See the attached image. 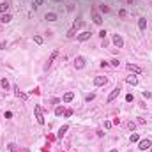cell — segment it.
Segmentation results:
<instances>
[{
	"label": "cell",
	"instance_id": "obj_25",
	"mask_svg": "<svg viewBox=\"0 0 152 152\" xmlns=\"http://www.w3.org/2000/svg\"><path fill=\"white\" fill-rule=\"evenodd\" d=\"M9 150H12V152H20V149H18V145H14V143H9Z\"/></svg>",
	"mask_w": 152,
	"mask_h": 152
},
{
	"label": "cell",
	"instance_id": "obj_40",
	"mask_svg": "<svg viewBox=\"0 0 152 152\" xmlns=\"http://www.w3.org/2000/svg\"><path fill=\"white\" fill-rule=\"evenodd\" d=\"M55 2H59V0H55Z\"/></svg>",
	"mask_w": 152,
	"mask_h": 152
},
{
	"label": "cell",
	"instance_id": "obj_11",
	"mask_svg": "<svg viewBox=\"0 0 152 152\" xmlns=\"http://www.w3.org/2000/svg\"><path fill=\"white\" fill-rule=\"evenodd\" d=\"M92 21H94L96 25H101V23H103V18H101V14H97V12L94 11V12H92Z\"/></svg>",
	"mask_w": 152,
	"mask_h": 152
},
{
	"label": "cell",
	"instance_id": "obj_24",
	"mask_svg": "<svg viewBox=\"0 0 152 152\" xmlns=\"http://www.w3.org/2000/svg\"><path fill=\"white\" fill-rule=\"evenodd\" d=\"M42 37H41V35H34V42H35V44H42Z\"/></svg>",
	"mask_w": 152,
	"mask_h": 152
},
{
	"label": "cell",
	"instance_id": "obj_37",
	"mask_svg": "<svg viewBox=\"0 0 152 152\" xmlns=\"http://www.w3.org/2000/svg\"><path fill=\"white\" fill-rule=\"evenodd\" d=\"M5 46H7V42L4 41V42H0V50H5Z\"/></svg>",
	"mask_w": 152,
	"mask_h": 152
},
{
	"label": "cell",
	"instance_id": "obj_2",
	"mask_svg": "<svg viewBox=\"0 0 152 152\" xmlns=\"http://www.w3.org/2000/svg\"><path fill=\"white\" fill-rule=\"evenodd\" d=\"M112 41H113V46H115V48H122V46H124V39H122L120 34H115L112 37Z\"/></svg>",
	"mask_w": 152,
	"mask_h": 152
},
{
	"label": "cell",
	"instance_id": "obj_39",
	"mask_svg": "<svg viewBox=\"0 0 152 152\" xmlns=\"http://www.w3.org/2000/svg\"><path fill=\"white\" fill-rule=\"evenodd\" d=\"M150 152H152V147H150Z\"/></svg>",
	"mask_w": 152,
	"mask_h": 152
},
{
	"label": "cell",
	"instance_id": "obj_36",
	"mask_svg": "<svg viewBox=\"0 0 152 152\" xmlns=\"http://www.w3.org/2000/svg\"><path fill=\"white\" fill-rule=\"evenodd\" d=\"M150 96H152L150 92H147V90H143V97H147V99H149V97H150Z\"/></svg>",
	"mask_w": 152,
	"mask_h": 152
},
{
	"label": "cell",
	"instance_id": "obj_20",
	"mask_svg": "<svg viewBox=\"0 0 152 152\" xmlns=\"http://www.w3.org/2000/svg\"><path fill=\"white\" fill-rule=\"evenodd\" d=\"M67 129H69V126H64V127H60V129H59V134H57V136H59V138H62V136H64V134L67 133Z\"/></svg>",
	"mask_w": 152,
	"mask_h": 152
},
{
	"label": "cell",
	"instance_id": "obj_33",
	"mask_svg": "<svg viewBox=\"0 0 152 152\" xmlns=\"http://www.w3.org/2000/svg\"><path fill=\"white\" fill-rule=\"evenodd\" d=\"M138 124H142V126H143V124H147V120H145L143 117H138Z\"/></svg>",
	"mask_w": 152,
	"mask_h": 152
},
{
	"label": "cell",
	"instance_id": "obj_14",
	"mask_svg": "<svg viewBox=\"0 0 152 152\" xmlns=\"http://www.w3.org/2000/svg\"><path fill=\"white\" fill-rule=\"evenodd\" d=\"M138 28L142 32L147 28V18H140V20H138Z\"/></svg>",
	"mask_w": 152,
	"mask_h": 152
},
{
	"label": "cell",
	"instance_id": "obj_6",
	"mask_svg": "<svg viewBox=\"0 0 152 152\" xmlns=\"http://www.w3.org/2000/svg\"><path fill=\"white\" fill-rule=\"evenodd\" d=\"M90 32H87V30H83V32H80V34H78V35H76V39L80 41V42H85V41H89L90 39Z\"/></svg>",
	"mask_w": 152,
	"mask_h": 152
},
{
	"label": "cell",
	"instance_id": "obj_17",
	"mask_svg": "<svg viewBox=\"0 0 152 152\" xmlns=\"http://www.w3.org/2000/svg\"><path fill=\"white\" fill-rule=\"evenodd\" d=\"M7 9H9V4H7V2H2V4H0V14H5Z\"/></svg>",
	"mask_w": 152,
	"mask_h": 152
},
{
	"label": "cell",
	"instance_id": "obj_29",
	"mask_svg": "<svg viewBox=\"0 0 152 152\" xmlns=\"http://www.w3.org/2000/svg\"><path fill=\"white\" fill-rule=\"evenodd\" d=\"M106 34H108L106 30H99V37H101V39H104V37H106Z\"/></svg>",
	"mask_w": 152,
	"mask_h": 152
},
{
	"label": "cell",
	"instance_id": "obj_8",
	"mask_svg": "<svg viewBox=\"0 0 152 152\" xmlns=\"http://www.w3.org/2000/svg\"><path fill=\"white\" fill-rule=\"evenodd\" d=\"M126 67H127V71L134 73V74H140V73H142V67H140V66H136V64H127Z\"/></svg>",
	"mask_w": 152,
	"mask_h": 152
},
{
	"label": "cell",
	"instance_id": "obj_18",
	"mask_svg": "<svg viewBox=\"0 0 152 152\" xmlns=\"http://www.w3.org/2000/svg\"><path fill=\"white\" fill-rule=\"evenodd\" d=\"M129 142H131V143H136V142H140V134H138V133H133L131 136H129Z\"/></svg>",
	"mask_w": 152,
	"mask_h": 152
},
{
	"label": "cell",
	"instance_id": "obj_31",
	"mask_svg": "<svg viewBox=\"0 0 152 152\" xmlns=\"http://www.w3.org/2000/svg\"><path fill=\"white\" fill-rule=\"evenodd\" d=\"M127 127H129L131 131H134V127H136V124H134V122H129V124H127Z\"/></svg>",
	"mask_w": 152,
	"mask_h": 152
},
{
	"label": "cell",
	"instance_id": "obj_22",
	"mask_svg": "<svg viewBox=\"0 0 152 152\" xmlns=\"http://www.w3.org/2000/svg\"><path fill=\"white\" fill-rule=\"evenodd\" d=\"M110 66H113V67H119V66H120V60H119V59H112V60H110Z\"/></svg>",
	"mask_w": 152,
	"mask_h": 152
},
{
	"label": "cell",
	"instance_id": "obj_16",
	"mask_svg": "<svg viewBox=\"0 0 152 152\" xmlns=\"http://www.w3.org/2000/svg\"><path fill=\"white\" fill-rule=\"evenodd\" d=\"M126 83H127V85H136V83H138V78H136V76H127V78H126Z\"/></svg>",
	"mask_w": 152,
	"mask_h": 152
},
{
	"label": "cell",
	"instance_id": "obj_27",
	"mask_svg": "<svg viewBox=\"0 0 152 152\" xmlns=\"http://www.w3.org/2000/svg\"><path fill=\"white\" fill-rule=\"evenodd\" d=\"M39 5H42V0H34V9H37Z\"/></svg>",
	"mask_w": 152,
	"mask_h": 152
},
{
	"label": "cell",
	"instance_id": "obj_38",
	"mask_svg": "<svg viewBox=\"0 0 152 152\" xmlns=\"http://www.w3.org/2000/svg\"><path fill=\"white\" fill-rule=\"evenodd\" d=\"M110 152H119V150H117V149H113V150H110Z\"/></svg>",
	"mask_w": 152,
	"mask_h": 152
},
{
	"label": "cell",
	"instance_id": "obj_35",
	"mask_svg": "<svg viewBox=\"0 0 152 152\" xmlns=\"http://www.w3.org/2000/svg\"><path fill=\"white\" fill-rule=\"evenodd\" d=\"M64 115H66V117H71V115H73V110H66Z\"/></svg>",
	"mask_w": 152,
	"mask_h": 152
},
{
	"label": "cell",
	"instance_id": "obj_9",
	"mask_svg": "<svg viewBox=\"0 0 152 152\" xmlns=\"http://www.w3.org/2000/svg\"><path fill=\"white\" fill-rule=\"evenodd\" d=\"M57 57H59V50H53V51H51V55H50V59H48V62H46V69L51 66V62L55 60Z\"/></svg>",
	"mask_w": 152,
	"mask_h": 152
},
{
	"label": "cell",
	"instance_id": "obj_26",
	"mask_svg": "<svg viewBox=\"0 0 152 152\" xmlns=\"http://www.w3.org/2000/svg\"><path fill=\"white\" fill-rule=\"evenodd\" d=\"M83 25H85V21H83V20L74 21V27H76V28H80V27H83Z\"/></svg>",
	"mask_w": 152,
	"mask_h": 152
},
{
	"label": "cell",
	"instance_id": "obj_1",
	"mask_svg": "<svg viewBox=\"0 0 152 152\" xmlns=\"http://www.w3.org/2000/svg\"><path fill=\"white\" fill-rule=\"evenodd\" d=\"M34 113H35V120H37V124H44V115H42V108H41L39 104H35L34 106Z\"/></svg>",
	"mask_w": 152,
	"mask_h": 152
},
{
	"label": "cell",
	"instance_id": "obj_10",
	"mask_svg": "<svg viewBox=\"0 0 152 152\" xmlns=\"http://www.w3.org/2000/svg\"><path fill=\"white\" fill-rule=\"evenodd\" d=\"M14 96H16V97H20V99H23V101H27V99H28V94L20 92V89H14Z\"/></svg>",
	"mask_w": 152,
	"mask_h": 152
},
{
	"label": "cell",
	"instance_id": "obj_5",
	"mask_svg": "<svg viewBox=\"0 0 152 152\" xmlns=\"http://www.w3.org/2000/svg\"><path fill=\"white\" fill-rule=\"evenodd\" d=\"M108 83V78L106 76H96L94 78V85L96 87H103V85H106Z\"/></svg>",
	"mask_w": 152,
	"mask_h": 152
},
{
	"label": "cell",
	"instance_id": "obj_32",
	"mask_svg": "<svg viewBox=\"0 0 152 152\" xmlns=\"http://www.w3.org/2000/svg\"><path fill=\"white\" fill-rule=\"evenodd\" d=\"M101 11H103V12H108V11H110V7H108V5H104V4H103V5H101Z\"/></svg>",
	"mask_w": 152,
	"mask_h": 152
},
{
	"label": "cell",
	"instance_id": "obj_3",
	"mask_svg": "<svg viewBox=\"0 0 152 152\" xmlns=\"http://www.w3.org/2000/svg\"><path fill=\"white\" fill-rule=\"evenodd\" d=\"M120 90H122L120 87H115V89L112 90V94L108 96V99H106V103H113L115 99H117V97H119V94H120Z\"/></svg>",
	"mask_w": 152,
	"mask_h": 152
},
{
	"label": "cell",
	"instance_id": "obj_23",
	"mask_svg": "<svg viewBox=\"0 0 152 152\" xmlns=\"http://www.w3.org/2000/svg\"><path fill=\"white\" fill-rule=\"evenodd\" d=\"M66 35H67V37H74V35H76V27H73V28H71L69 32H67Z\"/></svg>",
	"mask_w": 152,
	"mask_h": 152
},
{
	"label": "cell",
	"instance_id": "obj_4",
	"mask_svg": "<svg viewBox=\"0 0 152 152\" xmlns=\"http://www.w3.org/2000/svg\"><path fill=\"white\" fill-rule=\"evenodd\" d=\"M83 67H85V57L78 55L74 59V69H83Z\"/></svg>",
	"mask_w": 152,
	"mask_h": 152
},
{
	"label": "cell",
	"instance_id": "obj_28",
	"mask_svg": "<svg viewBox=\"0 0 152 152\" xmlns=\"http://www.w3.org/2000/svg\"><path fill=\"white\" fill-rule=\"evenodd\" d=\"M94 97H96V94H87V96H85V101H92Z\"/></svg>",
	"mask_w": 152,
	"mask_h": 152
},
{
	"label": "cell",
	"instance_id": "obj_34",
	"mask_svg": "<svg viewBox=\"0 0 152 152\" xmlns=\"http://www.w3.org/2000/svg\"><path fill=\"white\" fill-rule=\"evenodd\" d=\"M126 101H127V103L133 101V94H127V96H126Z\"/></svg>",
	"mask_w": 152,
	"mask_h": 152
},
{
	"label": "cell",
	"instance_id": "obj_13",
	"mask_svg": "<svg viewBox=\"0 0 152 152\" xmlns=\"http://www.w3.org/2000/svg\"><path fill=\"white\" fill-rule=\"evenodd\" d=\"M44 20H48V21H57V20H59V16H57V12H46V14H44Z\"/></svg>",
	"mask_w": 152,
	"mask_h": 152
},
{
	"label": "cell",
	"instance_id": "obj_15",
	"mask_svg": "<svg viewBox=\"0 0 152 152\" xmlns=\"http://www.w3.org/2000/svg\"><path fill=\"white\" fill-rule=\"evenodd\" d=\"M11 20H12V16H11L9 12H5V14H2V18H0V21L5 25V23H11Z\"/></svg>",
	"mask_w": 152,
	"mask_h": 152
},
{
	"label": "cell",
	"instance_id": "obj_19",
	"mask_svg": "<svg viewBox=\"0 0 152 152\" xmlns=\"http://www.w3.org/2000/svg\"><path fill=\"white\" fill-rule=\"evenodd\" d=\"M0 85H2L4 90H9V81H7V78H2L0 80Z\"/></svg>",
	"mask_w": 152,
	"mask_h": 152
},
{
	"label": "cell",
	"instance_id": "obj_21",
	"mask_svg": "<svg viewBox=\"0 0 152 152\" xmlns=\"http://www.w3.org/2000/svg\"><path fill=\"white\" fill-rule=\"evenodd\" d=\"M64 112H66V110H64V106H57V108H55V115H57V117H60Z\"/></svg>",
	"mask_w": 152,
	"mask_h": 152
},
{
	"label": "cell",
	"instance_id": "obj_30",
	"mask_svg": "<svg viewBox=\"0 0 152 152\" xmlns=\"http://www.w3.org/2000/svg\"><path fill=\"white\" fill-rule=\"evenodd\" d=\"M112 126H113V122H110V120H106V122H104V127H106V129H110Z\"/></svg>",
	"mask_w": 152,
	"mask_h": 152
},
{
	"label": "cell",
	"instance_id": "obj_12",
	"mask_svg": "<svg viewBox=\"0 0 152 152\" xmlns=\"http://www.w3.org/2000/svg\"><path fill=\"white\" fill-rule=\"evenodd\" d=\"M73 99H74V92H66L64 97H62V101L64 103H71Z\"/></svg>",
	"mask_w": 152,
	"mask_h": 152
},
{
	"label": "cell",
	"instance_id": "obj_7",
	"mask_svg": "<svg viewBox=\"0 0 152 152\" xmlns=\"http://www.w3.org/2000/svg\"><path fill=\"white\" fill-rule=\"evenodd\" d=\"M150 147H152L150 140H140V142H138V149H140V150H147V149H150Z\"/></svg>",
	"mask_w": 152,
	"mask_h": 152
}]
</instances>
